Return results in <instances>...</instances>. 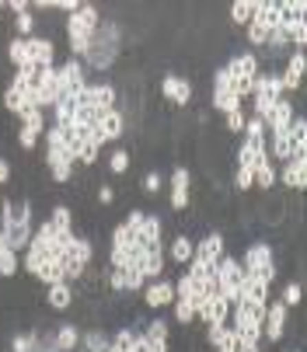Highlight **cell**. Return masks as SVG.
<instances>
[{
    "mask_svg": "<svg viewBox=\"0 0 307 352\" xmlns=\"http://www.w3.org/2000/svg\"><path fill=\"white\" fill-rule=\"evenodd\" d=\"M161 185H165V178H161L158 171H147V175H143V192H147V195H158Z\"/></svg>",
    "mask_w": 307,
    "mask_h": 352,
    "instance_id": "f6af8a7d",
    "label": "cell"
},
{
    "mask_svg": "<svg viewBox=\"0 0 307 352\" xmlns=\"http://www.w3.org/2000/svg\"><path fill=\"white\" fill-rule=\"evenodd\" d=\"M123 276H126V293H140L143 289V272H140V265H126L123 269Z\"/></svg>",
    "mask_w": 307,
    "mask_h": 352,
    "instance_id": "60d3db41",
    "label": "cell"
},
{
    "mask_svg": "<svg viewBox=\"0 0 307 352\" xmlns=\"http://www.w3.org/2000/svg\"><path fill=\"white\" fill-rule=\"evenodd\" d=\"M56 234H70L74 230V210L70 206H53V217H49Z\"/></svg>",
    "mask_w": 307,
    "mask_h": 352,
    "instance_id": "f546056e",
    "label": "cell"
},
{
    "mask_svg": "<svg viewBox=\"0 0 307 352\" xmlns=\"http://www.w3.org/2000/svg\"><path fill=\"white\" fill-rule=\"evenodd\" d=\"M192 94H195V87H192V80H189V77L165 74V80H161V98H165V102H171V105L185 109V105L192 102Z\"/></svg>",
    "mask_w": 307,
    "mask_h": 352,
    "instance_id": "52a82bcc",
    "label": "cell"
},
{
    "mask_svg": "<svg viewBox=\"0 0 307 352\" xmlns=\"http://www.w3.org/2000/svg\"><path fill=\"white\" fill-rule=\"evenodd\" d=\"M286 352H300V349H286Z\"/></svg>",
    "mask_w": 307,
    "mask_h": 352,
    "instance_id": "816d5d0a",
    "label": "cell"
},
{
    "mask_svg": "<svg viewBox=\"0 0 307 352\" xmlns=\"http://www.w3.org/2000/svg\"><path fill=\"white\" fill-rule=\"evenodd\" d=\"M140 272L143 279H161L165 276V248L161 244H154V248H143V258H140Z\"/></svg>",
    "mask_w": 307,
    "mask_h": 352,
    "instance_id": "2e32d148",
    "label": "cell"
},
{
    "mask_svg": "<svg viewBox=\"0 0 307 352\" xmlns=\"http://www.w3.org/2000/svg\"><path fill=\"white\" fill-rule=\"evenodd\" d=\"M171 300H175V283L171 279H154L147 289H143V304L150 307V311H161V307H168L171 304Z\"/></svg>",
    "mask_w": 307,
    "mask_h": 352,
    "instance_id": "4fadbf2b",
    "label": "cell"
},
{
    "mask_svg": "<svg viewBox=\"0 0 307 352\" xmlns=\"http://www.w3.org/2000/svg\"><path fill=\"white\" fill-rule=\"evenodd\" d=\"M74 154L63 146V133L56 126H45V168L56 185H67L74 178Z\"/></svg>",
    "mask_w": 307,
    "mask_h": 352,
    "instance_id": "7a4b0ae2",
    "label": "cell"
},
{
    "mask_svg": "<svg viewBox=\"0 0 307 352\" xmlns=\"http://www.w3.org/2000/svg\"><path fill=\"white\" fill-rule=\"evenodd\" d=\"M251 14H255V0H237V4H231V21L234 25H248L251 21Z\"/></svg>",
    "mask_w": 307,
    "mask_h": 352,
    "instance_id": "d6a6232c",
    "label": "cell"
},
{
    "mask_svg": "<svg viewBox=\"0 0 307 352\" xmlns=\"http://www.w3.org/2000/svg\"><path fill=\"white\" fill-rule=\"evenodd\" d=\"M227 74H231V80H234V94L241 98V102H248L255 80H259V56H255V53H237V56H231Z\"/></svg>",
    "mask_w": 307,
    "mask_h": 352,
    "instance_id": "277c9868",
    "label": "cell"
},
{
    "mask_svg": "<svg viewBox=\"0 0 307 352\" xmlns=\"http://www.w3.org/2000/svg\"><path fill=\"white\" fill-rule=\"evenodd\" d=\"M234 188H237V192H251V188H255V171L237 164V171H234Z\"/></svg>",
    "mask_w": 307,
    "mask_h": 352,
    "instance_id": "7bdbcfd3",
    "label": "cell"
},
{
    "mask_svg": "<svg viewBox=\"0 0 307 352\" xmlns=\"http://www.w3.org/2000/svg\"><path fill=\"white\" fill-rule=\"evenodd\" d=\"M98 133H101V140H119L123 133H126V112L123 109H112V112H105L101 116V122H98Z\"/></svg>",
    "mask_w": 307,
    "mask_h": 352,
    "instance_id": "d6986e66",
    "label": "cell"
},
{
    "mask_svg": "<svg viewBox=\"0 0 307 352\" xmlns=\"http://www.w3.org/2000/svg\"><path fill=\"white\" fill-rule=\"evenodd\" d=\"M91 109L98 116H105L116 109V87L112 84H91Z\"/></svg>",
    "mask_w": 307,
    "mask_h": 352,
    "instance_id": "603a6c76",
    "label": "cell"
},
{
    "mask_svg": "<svg viewBox=\"0 0 307 352\" xmlns=\"http://www.w3.org/2000/svg\"><path fill=\"white\" fill-rule=\"evenodd\" d=\"M300 300H304V286H300V283H286V286H283V296H279V304L290 311V307H300Z\"/></svg>",
    "mask_w": 307,
    "mask_h": 352,
    "instance_id": "d590c367",
    "label": "cell"
},
{
    "mask_svg": "<svg viewBox=\"0 0 307 352\" xmlns=\"http://www.w3.org/2000/svg\"><path fill=\"white\" fill-rule=\"evenodd\" d=\"M4 8H8V4H0V11H4Z\"/></svg>",
    "mask_w": 307,
    "mask_h": 352,
    "instance_id": "f5cc1de1",
    "label": "cell"
},
{
    "mask_svg": "<svg viewBox=\"0 0 307 352\" xmlns=\"http://www.w3.org/2000/svg\"><path fill=\"white\" fill-rule=\"evenodd\" d=\"M0 276H4V279L18 276V251H11L8 244L0 248Z\"/></svg>",
    "mask_w": 307,
    "mask_h": 352,
    "instance_id": "836d02e7",
    "label": "cell"
},
{
    "mask_svg": "<svg viewBox=\"0 0 307 352\" xmlns=\"http://www.w3.org/2000/svg\"><path fill=\"white\" fill-rule=\"evenodd\" d=\"M244 35H248V42H251V45L266 49V38H269V32H266V28H259L255 21H248V25H244Z\"/></svg>",
    "mask_w": 307,
    "mask_h": 352,
    "instance_id": "ee69618b",
    "label": "cell"
},
{
    "mask_svg": "<svg viewBox=\"0 0 307 352\" xmlns=\"http://www.w3.org/2000/svg\"><path fill=\"white\" fill-rule=\"evenodd\" d=\"M304 74H307V53H304V49H293L290 60H286V70L279 74L283 91H297L304 84Z\"/></svg>",
    "mask_w": 307,
    "mask_h": 352,
    "instance_id": "5bb4252c",
    "label": "cell"
},
{
    "mask_svg": "<svg viewBox=\"0 0 307 352\" xmlns=\"http://www.w3.org/2000/svg\"><path fill=\"white\" fill-rule=\"evenodd\" d=\"M195 318L202 324H224L231 318V304H227L220 293H210L207 300H199V304H195Z\"/></svg>",
    "mask_w": 307,
    "mask_h": 352,
    "instance_id": "9c48e42d",
    "label": "cell"
},
{
    "mask_svg": "<svg viewBox=\"0 0 307 352\" xmlns=\"http://www.w3.org/2000/svg\"><path fill=\"white\" fill-rule=\"evenodd\" d=\"M18 119H21L25 129H32V133H39V136L45 133V112H42V109H25Z\"/></svg>",
    "mask_w": 307,
    "mask_h": 352,
    "instance_id": "1f68e13d",
    "label": "cell"
},
{
    "mask_svg": "<svg viewBox=\"0 0 307 352\" xmlns=\"http://www.w3.org/2000/svg\"><path fill=\"white\" fill-rule=\"evenodd\" d=\"M98 203H101V206H112V203H116V188H112V185H101V188H98Z\"/></svg>",
    "mask_w": 307,
    "mask_h": 352,
    "instance_id": "c3c4849f",
    "label": "cell"
},
{
    "mask_svg": "<svg viewBox=\"0 0 307 352\" xmlns=\"http://www.w3.org/2000/svg\"><path fill=\"white\" fill-rule=\"evenodd\" d=\"M189 203H192V175H189V168H175L171 171V210L185 213Z\"/></svg>",
    "mask_w": 307,
    "mask_h": 352,
    "instance_id": "30bf717a",
    "label": "cell"
},
{
    "mask_svg": "<svg viewBox=\"0 0 307 352\" xmlns=\"http://www.w3.org/2000/svg\"><path fill=\"white\" fill-rule=\"evenodd\" d=\"M4 109H8L11 116H21V112L28 109V105H25V94L14 91V87H8V91H4Z\"/></svg>",
    "mask_w": 307,
    "mask_h": 352,
    "instance_id": "8d00e7d4",
    "label": "cell"
},
{
    "mask_svg": "<svg viewBox=\"0 0 307 352\" xmlns=\"http://www.w3.org/2000/svg\"><path fill=\"white\" fill-rule=\"evenodd\" d=\"M8 60L14 63V70L32 67V56H28V38H11V45H8Z\"/></svg>",
    "mask_w": 307,
    "mask_h": 352,
    "instance_id": "83f0119b",
    "label": "cell"
},
{
    "mask_svg": "<svg viewBox=\"0 0 307 352\" xmlns=\"http://www.w3.org/2000/svg\"><path fill=\"white\" fill-rule=\"evenodd\" d=\"M255 188H262V192H273L276 188V168H273V161L255 168Z\"/></svg>",
    "mask_w": 307,
    "mask_h": 352,
    "instance_id": "4dcf8cb0",
    "label": "cell"
},
{
    "mask_svg": "<svg viewBox=\"0 0 307 352\" xmlns=\"http://www.w3.org/2000/svg\"><path fill=\"white\" fill-rule=\"evenodd\" d=\"M283 185L290 192H304L307 188V157H290L283 164Z\"/></svg>",
    "mask_w": 307,
    "mask_h": 352,
    "instance_id": "e0dca14e",
    "label": "cell"
},
{
    "mask_svg": "<svg viewBox=\"0 0 307 352\" xmlns=\"http://www.w3.org/2000/svg\"><path fill=\"white\" fill-rule=\"evenodd\" d=\"M290 122H293V102L279 98L276 109H273V112H269V119H266V133H286V129H290Z\"/></svg>",
    "mask_w": 307,
    "mask_h": 352,
    "instance_id": "ffe728a7",
    "label": "cell"
},
{
    "mask_svg": "<svg viewBox=\"0 0 307 352\" xmlns=\"http://www.w3.org/2000/svg\"><path fill=\"white\" fill-rule=\"evenodd\" d=\"M241 269H244V276H259V279H266V283H273L276 279V251H273V244L269 241H255V244H248L244 248V258H241Z\"/></svg>",
    "mask_w": 307,
    "mask_h": 352,
    "instance_id": "3957f363",
    "label": "cell"
},
{
    "mask_svg": "<svg viewBox=\"0 0 307 352\" xmlns=\"http://www.w3.org/2000/svg\"><path fill=\"white\" fill-rule=\"evenodd\" d=\"M60 70V98H74L84 84H87V77H84V63L81 60H67L63 67H56ZM56 98V102H60Z\"/></svg>",
    "mask_w": 307,
    "mask_h": 352,
    "instance_id": "8fae6325",
    "label": "cell"
},
{
    "mask_svg": "<svg viewBox=\"0 0 307 352\" xmlns=\"http://www.w3.org/2000/svg\"><path fill=\"white\" fill-rule=\"evenodd\" d=\"M269 286L273 283H266V279H259V276H244V283H241V300H251V304H269Z\"/></svg>",
    "mask_w": 307,
    "mask_h": 352,
    "instance_id": "44dd1931",
    "label": "cell"
},
{
    "mask_svg": "<svg viewBox=\"0 0 307 352\" xmlns=\"http://www.w3.org/2000/svg\"><path fill=\"white\" fill-rule=\"evenodd\" d=\"M101 14L94 4H81L70 18H67V42H70V60H84L91 49V35L98 32Z\"/></svg>",
    "mask_w": 307,
    "mask_h": 352,
    "instance_id": "6da1fadb",
    "label": "cell"
},
{
    "mask_svg": "<svg viewBox=\"0 0 307 352\" xmlns=\"http://www.w3.org/2000/svg\"><path fill=\"white\" fill-rule=\"evenodd\" d=\"M35 143H39V133H32V129H18V146L21 150H35Z\"/></svg>",
    "mask_w": 307,
    "mask_h": 352,
    "instance_id": "7dc6e473",
    "label": "cell"
},
{
    "mask_svg": "<svg viewBox=\"0 0 307 352\" xmlns=\"http://www.w3.org/2000/svg\"><path fill=\"white\" fill-rule=\"evenodd\" d=\"M109 335L105 331H101V328H91V331H84L81 335V345H84V352H105L109 349Z\"/></svg>",
    "mask_w": 307,
    "mask_h": 352,
    "instance_id": "f1b7e54d",
    "label": "cell"
},
{
    "mask_svg": "<svg viewBox=\"0 0 307 352\" xmlns=\"http://www.w3.org/2000/svg\"><path fill=\"white\" fill-rule=\"evenodd\" d=\"M45 304L53 307V311H67L74 304V286L63 279V283H53V286H45Z\"/></svg>",
    "mask_w": 307,
    "mask_h": 352,
    "instance_id": "7402d4cb",
    "label": "cell"
},
{
    "mask_svg": "<svg viewBox=\"0 0 307 352\" xmlns=\"http://www.w3.org/2000/svg\"><path fill=\"white\" fill-rule=\"evenodd\" d=\"M224 234L220 230H213V234H207V237H202V241H195V262H202V265H207V269H217V262L227 255V251H224Z\"/></svg>",
    "mask_w": 307,
    "mask_h": 352,
    "instance_id": "ba28073f",
    "label": "cell"
},
{
    "mask_svg": "<svg viewBox=\"0 0 307 352\" xmlns=\"http://www.w3.org/2000/svg\"><path fill=\"white\" fill-rule=\"evenodd\" d=\"M28 56H32V67L35 70H45V67H56V42L53 38H28Z\"/></svg>",
    "mask_w": 307,
    "mask_h": 352,
    "instance_id": "9a60e30c",
    "label": "cell"
},
{
    "mask_svg": "<svg viewBox=\"0 0 307 352\" xmlns=\"http://www.w3.org/2000/svg\"><path fill=\"white\" fill-rule=\"evenodd\" d=\"M213 272H217V289H220V296L234 307L237 300H241V283H244V269H241V262L231 258V255H224V258L217 262Z\"/></svg>",
    "mask_w": 307,
    "mask_h": 352,
    "instance_id": "5b68a950",
    "label": "cell"
},
{
    "mask_svg": "<svg viewBox=\"0 0 307 352\" xmlns=\"http://www.w3.org/2000/svg\"><path fill=\"white\" fill-rule=\"evenodd\" d=\"M286 331V307L279 304V300H269V307H266V318H262V338L269 342H279Z\"/></svg>",
    "mask_w": 307,
    "mask_h": 352,
    "instance_id": "7c38bea8",
    "label": "cell"
},
{
    "mask_svg": "<svg viewBox=\"0 0 307 352\" xmlns=\"http://www.w3.org/2000/svg\"><path fill=\"white\" fill-rule=\"evenodd\" d=\"M213 352H217V349H213Z\"/></svg>",
    "mask_w": 307,
    "mask_h": 352,
    "instance_id": "db71d44e",
    "label": "cell"
},
{
    "mask_svg": "<svg viewBox=\"0 0 307 352\" xmlns=\"http://www.w3.org/2000/svg\"><path fill=\"white\" fill-rule=\"evenodd\" d=\"M147 342H168V321H161V318H154V321H147Z\"/></svg>",
    "mask_w": 307,
    "mask_h": 352,
    "instance_id": "ab89813d",
    "label": "cell"
},
{
    "mask_svg": "<svg viewBox=\"0 0 307 352\" xmlns=\"http://www.w3.org/2000/svg\"><path fill=\"white\" fill-rule=\"evenodd\" d=\"M133 352H150V342H147L143 331H136V338H133Z\"/></svg>",
    "mask_w": 307,
    "mask_h": 352,
    "instance_id": "681fc988",
    "label": "cell"
},
{
    "mask_svg": "<svg viewBox=\"0 0 307 352\" xmlns=\"http://www.w3.org/2000/svg\"><path fill=\"white\" fill-rule=\"evenodd\" d=\"M192 255H195V241H192L189 234H178V237L171 241V262L189 265V262H192Z\"/></svg>",
    "mask_w": 307,
    "mask_h": 352,
    "instance_id": "4316f807",
    "label": "cell"
},
{
    "mask_svg": "<svg viewBox=\"0 0 307 352\" xmlns=\"http://www.w3.org/2000/svg\"><path fill=\"white\" fill-rule=\"evenodd\" d=\"M32 203H21L18 206V213H14V227H11V234L4 237L8 241V248L11 251H25L28 248V241H32Z\"/></svg>",
    "mask_w": 307,
    "mask_h": 352,
    "instance_id": "8992f818",
    "label": "cell"
},
{
    "mask_svg": "<svg viewBox=\"0 0 307 352\" xmlns=\"http://www.w3.org/2000/svg\"><path fill=\"white\" fill-rule=\"evenodd\" d=\"M161 234H165V223H161V217H143V223H140V230L133 234V241L140 244V248H154V244H161Z\"/></svg>",
    "mask_w": 307,
    "mask_h": 352,
    "instance_id": "ac0fdd59",
    "label": "cell"
},
{
    "mask_svg": "<svg viewBox=\"0 0 307 352\" xmlns=\"http://www.w3.org/2000/svg\"><path fill=\"white\" fill-rule=\"evenodd\" d=\"M129 164H133L129 150H112V157H109V171H112V175H126Z\"/></svg>",
    "mask_w": 307,
    "mask_h": 352,
    "instance_id": "74e56055",
    "label": "cell"
},
{
    "mask_svg": "<svg viewBox=\"0 0 307 352\" xmlns=\"http://www.w3.org/2000/svg\"><path fill=\"white\" fill-rule=\"evenodd\" d=\"M244 122H248L244 109H237V112H227V116H224V126H227V133H234V136H241V133H244Z\"/></svg>",
    "mask_w": 307,
    "mask_h": 352,
    "instance_id": "b9f144b4",
    "label": "cell"
},
{
    "mask_svg": "<svg viewBox=\"0 0 307 352\" xmlns=\"http://www.w3.org/2000/svg\"><path fill=\"white\" fill-rule=\"evenodd\" d=\"M77 345H81V328L70 324V321H60L56 324V349L60 352H74Z\"/></svg>",
    "mask_w": 307,
    "mask_h": 352,
    "instance_id": "d4e9b609",
    "label": "cell"
},
{
    "mask_svg": "<svg viewBox=\"0 0 307 352\" xmlns=\"http://www.w3.org/2000/svg\"><path fill=\"white\" fill-rule=\"evenodd\" d=\"M8 182H11V164L0 157V185H8Z\"/></svg>",
    "mask_w": 307,
    "mask_h": 352,
    "instance_id": "f907efd6",
    "label": "cell"
},
{
    "mask_svg": "<svg viewBox=\"0 0 307 352\" xmlns=\"http://www.w3.org/2000/svg\"><path fill=\"white\" fill-rule=\"evenodd\" d=\"M143 217H147V210H129V217L123 220V227L129 230V237H133V234L140 230V223H143Z\"/></svg>",
    "mask_w": 307,
    "mask_h": 352,
    "instance_id": "bcb514c9",
    "label": "cell"
},
{
    "mask_svg": "<svg viewBox=\"0 0 307 352\" xmlns=\"http://www.w3.org/2000/svg\"><path fill=\"white\" fill-rule=\"evenodd\" d=\"M14 32H18V38H32V32H35V14H32V11L14 14Z\"/></svg>",
    "mask_w": 307,
    "mask_h": 352,
    "instance_id": "f35d334b",
    "label": "cell"
},
{
    "mask_svg": "<svg viewBox=\"0 0 307 352\" xmlns=\"http://www.w3.org/2000/svg\"><path fill=\"white\" fill-rule=\"evenodd\" d=\"M101 143H105V140H101V133H98V129H94V133H87L84 146L77 150V161H81L84 168H91V164L98 161V154H101Z\"/></svg>",
    "mask_w": 307,
    "mask_h": 352,
    "instance_id": "484cf974",
    "label": "cell"
},
{
    "mask_svg": "<svg viewBox=\"0 0 307 352\" xmlns=\"http://www.w3.org/2000/svg\"><path fill=\"white\" fill-rule=\"evenodd\" d=\"M231 338H234V328H231V318H227L224 324H207V342H210V349H217V352H224V349L231 345Z\"/></svg>",
    "mask_w": 307,
    "mask_h": 352,
    "instance_id": "cb8c5ba5",
    "label": "cell"
},
{
    "mask_svg": "<svg viewBox=\"0 0 307 352\" xmlns=\"http://www.w3.org/2000/svg\"><path fill=\"white\" fill-rule=\"evenodd\" d=\"M237 109H244V102H241L237 94H231V91L227 94H213V112H224L227 116V112H237Z\"/></svg>",
    "mask_w": 307,
    "mask_h": 352,
    "instance_id": "e575fe53",
    "label": "cell"
}]
</instances>
